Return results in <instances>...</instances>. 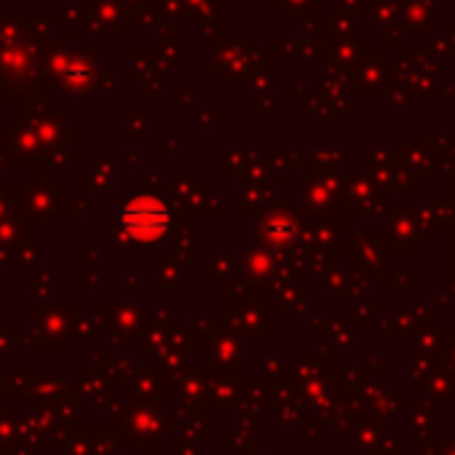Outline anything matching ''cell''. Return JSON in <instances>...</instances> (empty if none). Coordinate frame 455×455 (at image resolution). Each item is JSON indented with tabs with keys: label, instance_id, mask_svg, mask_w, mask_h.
Masks as SVG:
<instances>
[{
	"label": "cell",
	"instance_id": "1",
	"mask_svg": "<svg viewBox=\"0 0 455 455\" xmlns=\"http://www.w3.org/2000/svg\"><path fill=\"white\" fill-rule=\"evenodd\" d=\"M156 206H158V204H153V201H137V204L126 212V225H129V231H134L137 236H156V234L161 231V228H164V222H166L164 212L153 217V209H156Z\"/></svg>",
	"mask_w": 455,
	"mask_h": 455
}]
</instances>
